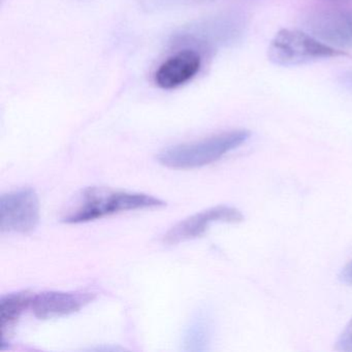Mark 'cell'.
Wrapping results in <instances>:
<instances>
[{"label": "cell", "instance_id": "obj_1", "mask_svg": "<svg viewBox=\"0 0 352 352\" xmlns=\"http://www.w3.org/2000/svg\"><path fill=\"white\" fill-rule=\"evenodd\" d=\"M166 204L145 193L113 190L106 187H87L82 190L77 204L63 218L65 223H83L125 211L153 209Z\"/></svg>", "mask_w": 352, "mask_h": 352}, {"label": "cell", "instance_id": "obj_2", "mask_svg": "<svg viewBox=\"0 0 352 352\" xmlns=\"http://www.w3.org/2000/svg\"><path fill=\"white\" fill-rule=\"evenodd\" d=\"M250 135L246 129L226 131L201 141L173 146L160 152L157 160L162 166L176 170L201 168L240 147Z\"/></svg>", "mask_w": 352, "mask_h": 352}, {"label": "cell", "instance_id": "obj_3", "mask_svg": "<svg viewBox=\"0 0 352 352\" xmlns=\"http://www.w3.org/2000/svg\"><path fill=\"white\" fill-rule=\"evenodd\" d=\"M246 18L236 12H226L191 24L175 36L173 45L183 49L216 50L236 44L245 34Z\"/></svg>", "mask_w": 352, "mask_h": 352}, {"label": "cell", "instance_id": "obj_4", "mask_svg": "<svg viewBox=\"0 0 352 352\" xmlns=\"http://www.w3.org/2000/svg\"><path fill=\"white\" fill-rule=\"evenodd\" d=\"M343 51L333 48L300 30H283L276 34L267 49V56L279 67H298L321 59L344 56Z\"/></svg>", "mask_w": 352, "mask_h": 352}, {"label": "cell", "instance_id": "obj_5", "mask_svg": "<svg viewBox=\"0 0 352 352\" xmlns=\"http://www.w3.org/2000/svg\"><path fill=\"white\" fill-rule=\"evenodd\" d=\"M40 222V201L32 188H22L0 197V230L28 234Z\"/></svg>", "mask_w": 352, "mask_h": 352}, {"label": "cell", "instance_id": "obj_6", "mask_svg": "<svg viewBox=\"0 0 352 352\" xmlns=\"http://www.w3.org/2000/svg\"><path fill=\"white\" fill-rule=\"evenodd\" d=\"M244 220L240 210L230 206H216L195 215L173 226L164 236L166 245H177L187 241L195 240L205 234L214 223H239Z\"/></svg>", "mask_w": 352, "mask_h": 352}, {"label": "cell", "instance_id": "obj_7", "mask_svg": "<svg viewBox=\"0 0 352 352\" xmlns=\"http://www.w3.org/2000/svg\"><path fill=\"white\" fill-rule=\"evenodd\" d=\"M306 28L333 48L352 49V9L316 12L307 18Z\"/></svg>", "mask_w": 352, "mask_h": 352}, {"label": "cell", "instance_id": "obj_8", "mask_svg": "<svg viewBox=\"0 0 352 352\" xmlns=\"http://www.w3.org/2000/svg\"><path fill=\"white\" fill-rule=\"evenodd\" d=\"M96 298L90 292H45L32 296V309L40 319H52L79 312Z\"/></svg>", "mask_w": 352, "mask_h": 352}, {"label": "cell", "instance_id": "obj_9", "mask_svg": "<svg viewBox=\"0 0 352 352\" xmlns=\"http://www.w3.org/2000/svg\"><path fill=\"white\" fill-rule=\"evenodd\" d=\"M201 65L199 51L182 49L160 65L155 74V83L166 90L180 87L197 76Z\"/></svg>", "mask_w": 352, "mask_h": 352}, {"label": "cell", "instance_id": "obj_10", "mask_svg": "<svg viewBox=\"0 0 352 352\" xmlns=\"http://www.w3.org/2000/svg\"><path fill=\"white\" fill-rule=\"evenodd\" d=\"M32 292L28 290L13 292L1 296L0 298V324L1 331L5 335L6 331L13 329L18 319L24 311L30 308L32 305Z\"/></svg>", "mask_w": 352, "mask_h": 352}, {"label": "cell", "instance_id": "obj_11", "mask_svg": "<svg viewBox=\"0 0 352 352\" xmlns=\"http://www.w3.org/2000/svg\"><path fill=\"white\" fill-rule=\"evenodd\" d=\"M211 331L212 324L209 316L204 312L195 315L185 331V349L188 351H204L207 349Z\"/></svg>", "mask_w": 352, "mask_h": 352}, {"label": "cell", "instance_id": "obj_12", "mask_svg": "<svg viewBox=\"0 0 352 352\" xmlns=\"http://www.w3.org/2000/svg\"><path fill=\"white\" fill-rule=\"evenodd\" d=\"M207 1H210V0H149V3L164 8L199 5V3H207Z\"/></svg>", "mask_w": 352, "mask_h": 352}, {"label": "cell", "instance_id": "obj_13", "mask_svg": "<svg viewBox=\"0 0 352 352\" xmlns=\"http://www.w3.org/2000/svg\"><path fill=\"white\" fill-rule=\"evenodd\" d=\"M336 349L340 351L352 352V319L345 331L340 336Z\"/></svg>", "mask_w": 352, "mask_h": 352}, {"label": "cell", "instance_id": "obj_14", "mask_svg": "<svg viewBox=\"0 0 352 352\" xmlns=\"http://www.w3.org/2000/svg\"><path fill=\"white\" fill-rule=\"evenodd\" d=\"M339 278L342 283L352 285V261L342 270Z\"/></svg>", "mask_w": 352, "mask_h": 352}, {"label": "cell", "instance_id": "obj_15", "mask_svg": "<svg viewBox=\"0 0 352 352\" xmlns=\"http://www.w3.org/2000/svg\"><path fill=\"white\" fill-rule=\"evenodd\" d=\"M340 83L346 88V89L352 91V71L346 72L340 76Z\"/></svg>", "mask_w": 352, "mask_h": 352}]
</instances>
